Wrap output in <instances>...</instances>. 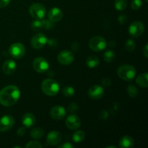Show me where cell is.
Returning a JSON list of instances; mask_svg holds the SVG:
<instances>
[{"instance_id": "cell-41", "label": "cell", "mask_w": 148, "mask_h": 148, "mask_svg": "<svg viewBox=\"0 0 148 148\" xmlns=\"http://www.w3.org/2000/svg\"><path fill=\"white\" fill-rule=\"evenodd\" d=\"M107 148H116V146H108V147H106Z\"/></svg>"}, {"instance_id": "cell-36", "label": "cell", "mask_w": 148, "mask_h": 148, "mask_svg": "<svg viewBox=\"0 0 148 148\" xmlns=\"http://www.w3.org/2000/svg\"><path fill=\"white\" fill-rule=\"evenodd\" d=\"M58 147L59 148H73L74 145L72 144H71L70 143H63V144L58 146Z\"/></svg>"}, {"instance_id": "cell-38", "label": "cell", "mask_w": 148, "mask_h": 148, "mask_svg": "<svg viewBox=\"0 0 148 148\" xmlns=\"http://www.w3.org/2000/svg\"><path fill=\"white\" fill-rule=\"evenodd\" d=\"M10 3V0H0V8L7 7Z\"/></svg>"}, {"instance_id": "cell-10", "label": "cell", "mask_w": 148, "mask_h": 148, "mask_svg": "<svg viewBox=\"0 0 148 148\" xmlns=\"http://www.w3.org/2000/svg\"><path fill=\"white\" fill-rule=\"evenodd\" d=\"M58 62L63 65H69L73 62L75 59L73 53L67 50H64L60 52L57 56Z\"/></svg>"}, {"instance_id": "cell-14", "label": "cell", "mask_w": 148, "mask_h": 148, "mask_svg": "<svg viewBox=\"0 0 148 148\" xmlns=\"http://www.w3.org/2000/svg\"><path fill=\"white\" fill-rule=\"evenodd\" d=\"M66 126L69 130H77L81 125V120L78 116L75 114H71L66 118L65 121Z\"/></svg>"}, {"instance_id": "cell-12", "label": "cell", "mask_w": 148, "mask_h": 148, "mask_svg": "<svg viewBox=\"0 0 148 148\" xmlns=\"http://www.w3.org/2000/svg\"><path fill=\"white\" fill-rule=\"evenodd\" d=\"M88 96L94 100H98L102 98L104 94V90L102 86L99 85H94L88 90Z\"/></svg>"}, {"instance_id": "cell-3", "label": "cell", "mask_w": 148, "mask_h": 148, "mask_svg": "<svg viewBox=\"0 0 148 148\" xmlns=\"http://www.w3.org/2000/svg\"><path fill=\"white\" fill-rule=\"evenodd\" d=\"M137 71L133 66L130 64H124L120 66L117 69V75L121 79L125 81H131L135 77Z\"/></svg>"}, {"instance_id": "cell-28", "label": "cell", "mask_w": 148, "mask_h": 148, "mask_svg": "<svg viewBox=\"0 0 148 148\" xmlns=\"http://www.w3.org/2000/svg\"><path fill=\"white\" fill-rule=\"evenodd\" d=\"M42 23V28H44L46 30H49L52 29L54 26V23L52 22L51 20H47V19H41Z\"/></svg>"}, {"instance_id": "cell-40", "label": "cell", "mask_w": 148, "mask_h": 148, "mask_svg": "<svg viewBox=\"0 0 148 148\" xmlns=\"http://www.w3.org/2000/svg\"><path fill=\"white\" fill-rule=\"evenodd\" d=\"M143 55L145 56V57L147 59V55H148V46H147V43H146L145 45L144 48H143Z\"/></svg>"}, {"instance_id": "cell-13", "label": "cell", "mask_w": 148, "mask_h": 148, "mask_svg": "<svg viewBox=\"0 0 148 148\" xmlns=\"http://www.w3.org/2000/svg\"><path fill=\"white\" fill-rule=\"evenodd\" d=\"M66 114V109L62 106H55L51 109L50 111V116L53 119L62 120L65 117Z\"/></svg>"}, {"instance_id": "cell-22", "label": "cell", "mask_w": 148, "mask_h": 148, "mask_svg": "<svg viewBox=\"0 0 148 148\" xmlns=\"http://www.w3.org/2000/svg\"><path fill=\"white\" fill-rule=\"evenodd\" d=\"M99 59L96 56H90L86 60V64L89 68L93 69L99 64Z\"/></svg>"}, {"instance_id": "cell-21", "label": "cell", "mask_w": 148, "mask_h": 148, "mask_svg": "<svg viewBox=\"0 0 148 148\" xmlns=\"http://www.w3.org/2000/svg\"><path fill=\"white\" fill-rule=\"evenodd\" d=\"M44 135V130L40 127L34 128L30 132V137L35 140H39L41 139Z\"/></svg>"}, {"instance_id": "cell-9", "label": "cell", "mask_w": 148, "mask_h": 148, "mask_svg": "<svg viewBox=\"0 0 148 148\" xmlns=\"http://www.w3.org/2000/svg\"><path fill=\"white\" fill-rule=\"evenodd\" d=\"M145 30V25L140 21H134L129 27V33L133 38H137L141 36Z\"/></svg>"}, {"instance_id": "cell-15", "label": "cell", "mask_w": 148, "mask_h": 148, "mask_svg": "<svg viewBox=\"0 0 148 148\" xmlns=\"http://www.w3.org/2000/svg\"><path fill=\"white\" fill-rule=\"evenodd\" d=\"M62 134H61L59 132L53 130V131L50 132L48 134L46 141H47V143L49 145L54 146L59 144V143H61V141H62Z\"/></svg>"}, {"instance_id": "cell-29", "label": "cell", "mask_w": 148, "mask_h": 148, "mask_svg": "<svg viewBox=\"0 0 148 148\" xmlns=\"http://www.w3.org/2000/svg\"><path fill=\"white\" fill-rule=\"evenodd\" d=\"M125 48L127 49V51L129 52H132L136 48L135 42L132 40V39H129L127 40L125 43Z\"/></svg>"}, {"instance_id": "cell-33", "label": "cell", "mask_w": 148, "mask_h": 148, "mask_svg": "<svg viewBox=\"0 0 148 148\" xmlns=\"http://www.w3.org/2000/svg\"><path fill=\"white\" fill-rule=\"evenodd\" d=\"M68 110L70 111L71 113H75L78 110V106L75 103H73L70 104L69 106V108H68Z\"/></svg>"}, {"instance_id": "cell-39", "label": "cell", "mask_w": 148, "mask_h": 148, "mask_svg": "<svg viewBox=\"0 0 148 148\" xmlns=\"http://www.w3.org/2000/svg\"><path fill=\"white\" fill-rule=\"evenodd\" d=\"M102 84L106 87L110 86V85H111V80H110L109 78H103L102 80Z\"/></svg>"}, {"instance_id": "cell-23", "label": "cell", "mask_w": 148, "mask_h": 148, "mask_svg": "<svg viewBox=\"0 0 148 148\" xmlns=\"http://www.w3.org/2000/svg\"><path fill=\"white\" fill-rule=\"evenodd\" d=\"M85 137V133L82 130L75 131L72 134V140L75 143H79L84 140Z\"/></svg>"}, {"instance_id": "cell-7", "label": "cell", "mask_w": 148, "mask_h": 148, "mask_svg": "<svg viewBox=\"0 0 148 148\" xmlns=\"http://www.w3.org/2000/svg\"><path fill=\"white\" fill-rule=\"evenodd\" d=\"M48 38L44 34L38 33L33 36L30 40V45L35 49H40L47 43Z\"/></svg>"}, {"instance_id": "cell-4", "label": "cell", "mask_w": 148, "mask_h": 148, "mask_svg": "<svg viewBox=\"0 0 148 148\" xmlns=\"http://www.w3.org/2000/svg\"><path fill=\"white\" fill-rule=\"evenodd\" d=\"M106 46V40L101 36H94L89 40V47L93 51H101L104 50Z\"/></svg>"}, {"instance_id": "cell-24", "label": "cell", "mask_w": 148, "mask_h": 148, "mask_svg": "<svg viewBox=\"0 0 148 148\" xmlns=\"http://www.w3.org/2000/svg\"><path fill=\"white\" fill-rule=\"evenodd\" d=\"M127 6V0H115L114 7L118 11H122L125 10Z\"/></svg>"}, {"instance_id": "cell-20", "label": "cell", "mask_w": 148, "mask_h": 148, "mask_svg": "<svg viewBox=\"0 0 148 148\" xmlns=\"http://www.w3.org/2000/svg\"><path fill=\"white\" fill-rule=\"evenodd\" d=\"M148 75L147 72H144L139 75L136 79V82L139 86L142 88H147L148 86Z\"/></svg>"}, {"instance_id": "cell-8", "label": "cell", "mask_w": 148, "mask_h": 148, "mask_svg": "<svg viewBox=\"0 0 148 148\" xmlns=\"http://www.w3.org/2000/svg\"><path fill=\"white\" fill-rule=\"evenodd\" d=\"M33 67L38 73H44L49 69V63L43 57H37L33 60Z\"/></svg>"}, {"instance_id": "cell-30", "label": "cell", "mask_w": 148, "mask_h": 148, "mask_svg": "<svg viewBox=\"0 0 148 148\" xmlns=\"http://www.w3.org/2000/svg\"><path fill=\"white\" fill-rule=\"evenodd\" d=\"M31 27L35 31H38L42 29V23L41 20H36L32 22Z\"/></svg>"}, {"instance_id": "cell-11", "label": "cell", "mask_w": 148, "mask_h": 148, "mask_svg": "<svg viewBox=\"0 0 148 148\" xmlns=\"http://www.w3.org/2000/svg\"><path fill=\"white\" fill-rule=\"evenodd\" d=\"M14 124V119L12 116L5 115L0 119V132L8 131L13 127Z\"/></svg>"}, {"instance_id": "cell-31", "label": "cell", "mask_w": 148, "mask_h": 148, "mask_svg": "<svg viewBox=\"0 0 148 148\" xmlns=\"http://www.w3.org/2000/svg\"><path fill=\"white\" fill-rule=\"evenodd\" d=\"M27 148H42L43 145L41 143L38 141H30L25 145Z\"/></svg>"}, {"instance_id": "cell-37", "label": "cell", "mask_w": 148, "mask_h": 148, "mask_svg": "<svg viewBox=\"0 0 148 148\" xmlns=\"http://www.w3.org/2000/svg\"><path fill=\"white\" fill-rule=\"evenodd\" d=\"M25 127H20V128L17 130V134H18V136H20V137H23V136L25 135Z\"/></svg>"}, {"instance_id": "cell-17", "label": "cell", "mask_w": 148, "mask_h": 148, "mask_svg": "<svg viewBox=\"0 0 148 148\" xmlns=\"http://www.w3.org/2000/svg\"><path fill=\"white\" fill-rule=\"evenodd\" d=\"M16 67H17V64H16L15 62L12 59H8V60L5 61L2 65V70L4 74L7 75H12L16 70Z\"/></svg>"}, {"instance_id": "cell-32", "label": "cell", "mask_w": 148, "mask_h": 148, "mask_svg": "<svg viewBox=\"0 0 148 148\" xmlns=\"http://www.w3.org/2000/svg\"><path fill=\"white\" fill-rule=\"evenodd\" d=\"M142 7V0H132L131 7L134 10H138Z\"/></svg>"}, {"instance_id": "cell-18", "label": "cell", "mask_w": 148, "mask_h": 148, "mask_svg": "<svg viewBox=\"0 0 148 148\" xmlns=\"http://www.w3.org/2000/svg\"><path fill=\"white\" fill-rule=\"evenodd\" d=\"M36 123V117L32 113H26L22 117V124L25 127L30 128Z\"/></svg>"}, {"instance_id": "cell-42", "label": "cell", "mask_w": 148, "mask_h": 148, "mask_svg": "<svg viewBox=\"0 0 148 148\" xmlns=\"http://www.w3.org/2000/svg\"><path fill=\"white\" fill-rule=\"evenodd\" d=\"M145 1L146 2H147V1H148V0H145Z\"/></svg>"}, {"instance_id": "cell-26", "label": "cell", "mask_w": 148, "mask_h": 148, "mask_svg": "<svg viewBox=\"0 0 148 148\" xmlns=\"http://www.w3.org/2000/svg\"><path fill=\"white\" fill-rule=\"evenodd\" d=\"M127 93L132 98H135L138 95V90L134 85H130L127 87Z\"/></svg>"}, {"instance_id": "cell-19", "label": "cell", "mask_w": 148, "mask_h": 148, "mask_svg": "<svg viewBox=\"0 0 148 148\" xmlns=\"http://www.w3.org/2000/svg\"><path fill=\"white\" fill-rule=\"evenodd\" d=\"M134 146V140L131 136H124L119 140V147L121 148H132Z\"/></svg>"}, {"instance_id": "cell-25", "label": "cell", "mask_w": 148, "mask_h": 148, "mask_svg": "<svg viewBox=\"0 0 148 148\" xmlns=\"http://www.w3.org/2000/svg\"><path fill=\"white\" fill-rule=\"evenodd\" d=\"M103 59L106 62H112L115 59V53L111 49H108L104 53Z\"/></svg>"}, {"instance_id": "cell-2", "label": "cell", "mask_w": 148, "mask_h": 148, "mask_svg": "<svg viewBox=\"0 0 148 148\" xmlns=\"http://www.w3.org/2000/svg\"><path fill=\"white\" fill-rule=\"evenodd\" d=\"M60 87L59 83L53 79H44L41 84V90L44 94L49 96H54L59 92Z\"/></svg>"}, {"instance_id": "cell-16", "label": "cell", "mask_w": 148, "mask_h": 148, "mask_svg": "<svg viewBox=\"0 0 148 148\" xmlns=\"http://www.w3.org/2000/svg\"><path fill=\"white\" fill-rule=\"evenodd\" d=\"M63 17V12L58 7H53L48 12V17L53 23L60 21Z\"/></svg>"}, {"instance_id": "cell-34", "label": "cell", "mask_w": 148, "mask_h": 148, "mask_svg": "<svg viewBox=\"0 0 148 148\" xmlns=\"http://www.w3.org/2000/svg\"><path fill=\"white\" fill-rule=\"evenodd\" d=\"M118 20H119V23L121 25H124L127 23V17L125 15V14H121L120 15L119 17H118Z\"/></svg>"}, {"instance_id": "cell-5", "label": "cell", "mask_w": 148, "mask_h": 148, "mask_svg": "<svg viewBox=\"0 0 148 148\" xmlns=\"http://www.w3.org/2000/svg\"><path fill=\"white\" fill-rule=\"evenodd\" d=\"M29 12L36 20H41L46 14V7L40 3H34L29 8Z\"/></svg>"}, {"instance_id": "cell-35", "label": "cell", "mask_w": 148, "mask_h": 148, "mask_svg": "<svg viewBox=\"0 0 148 148\" xmlns=\"http://www.w3.org/2000/svg\"><path fill=\"white\" fill-rule=\"evenodd\" d=\"M47 43H49V46H52V47H56L58 44L57 40L54 38H51V39H50V40H48Z\"/></svg>"}, {"instance_id": "cell-27", "label": "cell", "mask_w": 148, "mask_h": 148, "mask_svg": "<svg viewBox=\"0 0 148 148\" xmlns=\"http://www.w3.org/2000/svg\"><path fill=\"white\" fill-rule=\"evenodd\" d=\"M62 93L65 97H72L75 95V89L71 86H66L62 89Z\"/></svg>"}, {"instance_id": "cell-6", "label": "cell", "mask_w": 148, "mask_h": 148, "mask_svg": "<svg viewBox=\"0 0 148 148\" xmlns=\"http://www.w3.org/2000/svg\"><path fill=\"white\" fill-rule=\"evenodd\" d=\"M25 47L21 43H12L9 48V53L14 59H20L25 54Z\"/></svg>"}, {"instance_id": "cell-1", "label": "cell", "mask_w": 148, "mask_h": 148, "mask_svg": "<svg viewBox=\"0 0 148 148\" xmlns=\"http://www.w3.org/2000/svg\"><path fill=\"white\" fill-rule=\"evenodd\" d=\"M20 97V90L15 85H8L0 90V103L4 106L15 105Z\"/></svg>"}]
</instances>
